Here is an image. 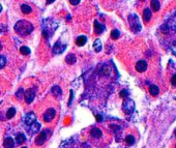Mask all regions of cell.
<instances>
[{"instance_id": "33", "label": "cell", "mask_w": 176, "mask_h": 148, "mask_svg": "<svg viewBox=\"0 0 176 148\" xmlns=\"http://www.w3.org/2000/svg\"><path fill=\"white\" fill-rule=\"evenodd\" d=\"M55 1V0H47V4H50V3H53V2Z\"/></svg>"}, {"instance_id": "8", "label": "cell", "mask_w": 176, "mask_h": 148, "mask_svg": "<svg viewBox=\"0 0 176 148\" xmlns=\"http://www.w3.org/2000/svg\"><path fill=\"white\" fill-rule=\"evenodd\" d=\"M66 48V45H62L60 42H57L55 46L53 47V53L54 54H61Z\"/></svg>"}, {"instance_id": "37", "label": "cell", "mask_w": 176, "mask_h": 148, "mask_svg": "<svg viewBox=\"0 0 176 148\" xmlns=\"http://www.w3.org/2000/svg\"><path fill=\"white\" fill-rule=\"evenodd\" d=\"M22 148H27V147H22Z\"/></svg>"}, {"instance_id": "28", "label": "cell", "mask_w": 176, "mask_h": 148, "mask_svg": "<svg viewBox=\"0 0 176 148\" xmlns=\"http://www.w3.org/2000/svg\"><path fill=\"white\" fill-rule=\"evenodd\" d=\"M119 96H120V98H127V96H129V92H127V90H121Z\"/></svg>"}, {"instance_id": "20", "label": "cell", "mask_w": 176, "mask_h": 148, "mask_svg": "<svg viewBox=\"0 0 176 148\" xmlns=\"http://www.w3.org/2000/svg\"><path fill=\"white\" fill-rule=\"evenodd\" d=\"M65 61H66V63H68V64L72 65V64H75V63H76L77 58H76V56H75L74 54H70V55H68Z\"/></svg>"}, {"instance_id": "19", "label": "cell", "mask_w": 176, "mask_h": 148, "mask_svg": "<svg viewBox=\"0 0 176 148\" xmlns=\"http://www.w3.org/2000/svg\"><path fill=\"white\" fill-rule=\"evenodd\" d=\"M21 10H22V12L24 15H28L32 12V8H31V6L28 5V4H22V5H21Z\"/></svg>"}, {"instance_id": "32", "label": "cell", "mask_w": 176, "mask_h": 148, "mask_svg": "<svg viewBox=\"0 0 176 148\" xmlns=\"http://www.w3.org/2000/svg\"><path fill=\"white\" fill-rule=\"evenodd\" d=\"M96 120H97V121H100V120H102V116H100V115H96Z\"/></svg>"}, {"instance_id": "25", "label": "cell", "mask_w": 176, "mask_h": 148, "mask_svg": "<svg viewBox=\"0 0 176 148\" xmlns=\"http://www.w3.org/2000/svg\"><path fill=\"white\" fill-rule=\"evenodd\" d=\"M119 36H120L119 30H117V29L112 30V32H111V37H112V39H119Z\"/></svg>"}, {"instance_id": "10", "label": "cell", "mask_w": 176, "mask_h": 148, "mask_svg": "<svg viewBox=\"0 0 176 148\" xmlns=\"http://www.w3.org/2000/svg\"><path fill=\"white\" fill-rule=\"evenodd\" d=\"M152 17V12L151 10H150V8H147L146 7L145 9L143 10V20L145 23H148L150 21V19H151Z\"/></svg>"}, {"instance_id": "13", "label": "cell", "mask_w": 176, "mask_h": 148, "mask_svg": "<svg viewBox=\"0 0 176 148\" xmlns=\"http://www.w3.org/2000/svg\"><path fill=\"white\" fill-rule=\"evenodd\" d=\"M86 42H87V37L85 36V35H80V36L76 39V44H77V46H79V47L84 46L85 44H86Z\"/></svg>"}, {"instance_id": "31", "label": "cell", "mask_w": 176, "mask_h": 148, "mask_svg": "<svg viewBox=\"0 0 176 148\" xmlns=\"http://www.w3.org/2000/svg\"><path fill=\"white\" fill-rule=\"evenodd\" d=\"M72 101H73V90H71V96H70V101H68V105H71V104H72Z\"/></svg>"}, {"instance_id": "16", "label": "cell", "mask_w": 176, "mask_h": 148, "mask_svg": "<svg viewBox=\"0 0 176 148\" xmlns=\"http://www.w3.org/2000/svg\"><path fill=\"white\" fill-rule=\"evenodd\" d=\"M51 91H52V94H53L55 98H59V96H61V88H60L59 86H53Z\"/></svg>"}, {"instance_id": "12", "label": "cell", "mask_w": 176, "mask_h": 148, "mask_svg": "<svg viewBox=\"0 0 176 148\" xmlns=\"http://www.w3.org/2000/svg\"><path fill=\"white\" fill-rule=\"evenodd\" d=\"M150 5H151V8L153 12H159L161 8V3H160V0H151L150 2Z\"/></svg>"}, {"instance_id": "4", "label": "cell", "mask_w": 176, "mask_h": 148, "mask_svg": "<svg viewBox=\"0 0 176 148\" xmlns=\"http://www.w3.org/2000/svg\"><path fill=\"white\" fill-rule=\"evenodd\" d=\"M55 114H56L55 110L50 108V109H48L47 111L45 112V114H44V120H45L46 122H50L55 117Z\"/></svg>"}, {"instance_id": "14", "label": "cell", "mask_w": 176, "mask_h": 148, "mask_svg": "<svg viewBox=\"0 0 176 148\" xmlns=\"http://www.w3.org/2000/svg\"><path fill=\"white\" fill-rule=\"evenodd\" d=\"M3 146L5 148H12L15 146V142L12 138H5L3 141Z\"/></svg>"}, {"instance_id": "1", "label": "cell", "mask_w": 176, "mask_h": 148, "mask_svg": "<svg viewBox=\"0 0 176 148\" xmlns=\"http://www.w3.org/2000/svg\"><path fill=\"white\" fill-rule=\"evenodd\" d=\"M33 25L30 22L26 20H20L16 23L15 25V31L21 36H26V35L30 34L33 30Z\"/></svg>"}, {"instance_id": "6", "label": "cell", "mask_w": 176, "mask_h": 148, "mask_svg": "<svg viewBox=\"0 0 176 148\" xmlns=\"http://www.w3.org/2000/svg\"><path fill=\"white\" fill-rule=\"evenodd\" d=\"M147 69V62L145 60H139L136 63V71L138 73H144Z\"/></svg>"}, {"instance_id": "36", "label": "cell", "mask_w": 176, "mask_h": 148, "mask_svg": "<svg viewBox=\"0 0 176 148\" xmlns=\"http://www.w3.org/2000/svg\"><path fill=\"white\" fill-rule=\"evenodd\" d=\"M175 136H176V130H175Z\"/></svg>"}, {"instance_id": "26", "label": "cell", "mask_w": 176, "mask_h": 148, "mask_svg": "<svg viewBox=\"0 0 176 148\" xmlns=\"http://www.w3.org/2000/svg\"><path fill=\"white\" fill-rule=\"evenodd\" d=\"M20 52L23 55H28L30 54V49L28 47H26V46H23V47L20 48Z\"/></svg>"}, {"instance_id": "18", "label": "cell", "mask_w": 176, "mask_h": 148, "mask_svg": "<svg viewBox=\"0 0 176 148\" xmlns=\"http://www.w3.org/2000/svg\"><path fill=\"white\" fill-rule=\"evenodd\" d=\"M91 136L93 137V138H95V139L100 138V137H102V131H100V128H92V130H91Z\"/></svg>"}, {"instance_id": "5", "label": "cell", "mask_w": 176, "mask_h": 148, "mask_svg": "<svg viewBox=\"0 0 176 148\" xmlns=\"http://www.w3.org/2000/svg\"><path fill=\"white\" fill-rule=\"evenodd\" d=\"M34 96H35V90L34 89H28L26 92H25V96H24V98H25V101H26V104H31L33 101V99H34Z\"/></svg>"}, {"instance_id": "35", "label": "cell", "mask_w": 176, "mask_h": 148, "mask_svg": "<svg viewBox=\"0 0 176 148\" xmlns=\"http://www.w3.org/2000/svg\"><path fill=\"white\" fill-rule=\"evenodd\" d=\"M1 10H2V6H1V4H0V12H1Z\"/></svg>"}, {"instance_id": "17", "label": "cell", "mask_w": 176, "mask_h": 148, "mask_svg": "<svg viewBox=\"0 0 176 148\" xmlns=\"http://www.w3.org/2000/svg\"><path fill=\"white\" fill-rule=\"evenodd\" d=\"M26 141V137H25L24 134H18L16 136V143L18 145H21Z\"/></svg>"}, {"instance_id": "15", "label": "cell", "mask_w": 176, "mask_h": 148, "mask_svg": "<svg viewBox=\"0 0 176 148\" xmlns=\"http://www.w3.org/2000/svg\"><path fill=\"white\" fill-rule=\"evenodd\" d=\"M159 92H160V88L158 87L156 85H150L149 87V93L151 94L152 96H156L159 94Z\"/></svg>"}, {"instance_id": "11", "label": "cell", "mask_w": 176, "mask_h": 148, "mask_svg": "<svg viewBox=\"0 0 176 148\" xmlns=\"http://www.w3.org/2000/svg\"><path fill=\"white\" fill-rule=\"evenodd\" d=\"M105 30V27L104 25L100 24L98 23V21H94V32L96 33V34H100V33H103V31Z\"/></svg>"}, {"instance_id": "34", "label": "cell", "mask_w": 176, "mask_h": 148, "mask_svg": "<svg viewBox=\"0 0 176 148\" xmlns=\"http://www.w3.org/2000/svg\"><path fill=\"white\" fill-rule=\"evenodd\" d=\"M2 50V45H1V43H0V51Z\"/></svg>"}, {"instance_id": "22", "label": "cell", "mask_w": 176, "mask_h": 148, "mask_svg": "<svg viewBox=\"0 0 176 148\" xmlns=\"http://www.w3.org/2000/svg\"><path fill=\"white\" fill-rule=\"evenodd\" d=\"M39 130H41V124H39V122H34V123L31 124L30 132L32 133V134H35V133H37Z\"/></svg>"}, {"instance_id": "3", "label": "cell", "mask_w": 176, "mask_h": 148, "mask_svg": "<svg viewBox=\"0 0 176 148\" xmlns=\"http://www.w3.org/2000/svg\"><path fill=\"white\" fill-rule=\"evenodd\" d=\"M122 110L125 114H131L135 110V103L133 99L131 98H125L122 103Z\"/></svg>"}, {"instance_id": "30", "label": "cell", "mask_w": 176, "mask_h": 148, "mask_svg": "<svg viewBox=\"0 0 176 148\" xmlns=\"http://www.w3.org/2000/svg\"><path fill=\"white\" fill-rule=\"evenodd\" d=\"M70 3L72 5H78L80 3V0H70Z\"/></svg>"}, {"instance_id": "27", "label": "cell", "mask_w": 176, "mask_h": 148, "mask_svg": "<svg viewBox=\"0 0 176 148\" xmlns=\"http://www.w3.org/2000/svg\"><path fill=\"white\" fill-rule=\"evenodd\" d=\"M6 64V59L4 56H0V69H2V67H4Z\"/></svg>"}, {"instance_id": "9", "label": "cell", "mask_w": 176, "mask_h": 148, "mask_svg": "<svg viewBox=\"0 0 176 148\" xmlns=\"http://www.w3.org/2000/svg\"><path fill=\"white\" fill-rule=\"evenodd\" d=\"M46 139H47L46 133H41V134L37 136V138L35 139V144H36L37 146H41V145H43L44 143H45Z\"/></svg>"}, {"instance_id": "2", "label": "cell", "mask_w": 176, "mask_h": 148, "mask_svg": "<svg viewBox=\"0 0 176 148\" xmlns=\"http://www.w3.org/2000/svg\"><path fill=\"white\" fill-rule=\"evenodd\" d=\"M129 26H131V29L133 32L138 33L140 30H141V23L139 21V18H138L136 15H129Z\"/></svg>"}, {"instance_id": "24", "label": "cell", "mask_w": 176, "mask_h": 148, "mask_svg": "<svg viewBox=\"0 0 176 148\" xmlns=\"http://www.w3.org/2000/svg\"><path fill=\"white\" fill-rule=\"evenodd\" d=\"M125 143H127V145H133L134 143H135V138H134V136H132V135H129V136L125 138Z\"/></svg>"}, {"instance_id": "21", "label": "cell", "mask_w": 176, "mask_h": 148, "mask_svg": "<svg viewBox=\"0 0 176 148\" xmlns=\"http://www.w3.org/2000/svg\"><path fill=\"white\" fill-rule=\"evenodd\" d=\"M93 48L95 50V52H100L102 50V42H100V39H96L93 43Z\"/></svg>"}, {"instance_id": "38", "label": "cell", "mask_w": 176, "mask_h": 148, "mask_svg": "<svg viewBox=\"0 0 176 148\" xmlns=\"http://www.w3.org/2000/svg\"><path fill=\"white\" fill-rule=\"evenodd\" d=\"M175 147H176V145H175Z\"/></svg>"}, {"instance_id": "29", "label": "cell", "mask_w": 176, "mask_h": 148, "mask_svg": "<svg viewBox=\"0 0 176 148\" xmlns=\"http://www.w3.org/2000/svg\"><path fill=\"white\" fill-rule=\"evenodd\" d=\"M171 84H172L174 87H176V74L172 76V78H171Z\"/></svg>"}, {"instance_id": "7", "label": "cell", "mask_w": 176, "mask_h": 148, "mask_svg": "<svg viewBox=\"0 0 176 148\" xmlns=\"http://www.w3.org/2000/svg\"><path fill=\"white\" fill-rule=\"evenodd\" d=\"M36 120V116L34 113H28L24 118V122L26 125H31L32 123H34Z\"/></svg>"}, {"instance_id": "23", "label": "cell", "mask_w": 176, "mask_h": 148, "mask_svg": "<svg viewBox=\"0 0 176 148\" xmlns=\"http://www.w3.org/2000/svg\"><path fill=\"white\" fill-rule=\"evenodd\" d=\"M15 115H16V109H15V108H9V109H8V111L6 112V117H7V118H12Z\"/></svg>"}]
</instances>
